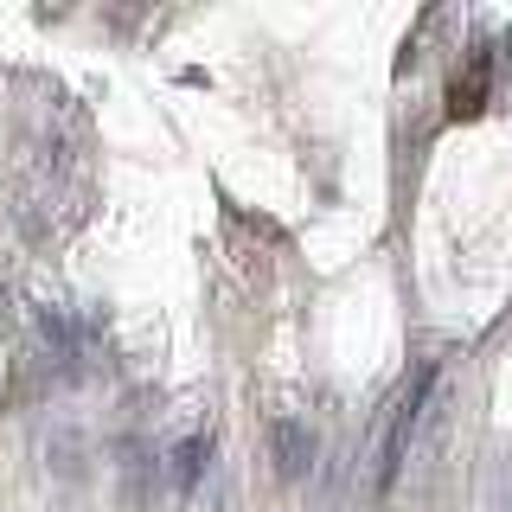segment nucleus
<instances>
[{
	"mask_svg": "<svg viewBox=\"0 0 512 512\" xmlns=\"http://www.w3.org/2000/svg\"><path fill=\"white\" fill-rule=\"evenodd\" d=\"M205 455H212V442H205V436H192V442H180V461H173V487H180V493H192V480H199V468H205Z\"/></svg>",
	"mask_w": 512,
	"mask_h": 512,
	"instance_id": "nucleus-3",
	"label": "nucleus"
},
{
	"mask_svg": "<svg viewBox=\"0 0 512 512\" xmlns=\"http://www.w3.org/2000/svg\"><path fill=\"white\" fill-rule=\"evenodd\" d=\"M269 442H276V474H282V480H295V474L314 461V429L295 423V416H282V423L269 429Z\"/></svg>",
	"mask_w": 512,
	"mask_h": 512,
	"instance_id": "nucleus-1",
	"label": "nucleus"
},
{
	"mask_svg": "<svg viewBox=\"0 0 512 512\" xmlns=\"http://www.w3.org/2000/svg\"><path fill=\"white\" fill-rule=\"evenodd\" d=\"M480 103H487V52L468 58V77H455V103H448V116H474Z\"/></svg>",
	"mask_w": 512,
	"mask_h": 512,
	"instance_id": "nucleus-2",
	"label": "nucleus"
}]
</instances>
